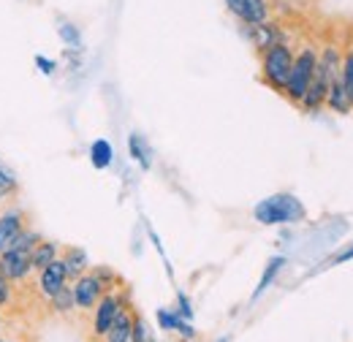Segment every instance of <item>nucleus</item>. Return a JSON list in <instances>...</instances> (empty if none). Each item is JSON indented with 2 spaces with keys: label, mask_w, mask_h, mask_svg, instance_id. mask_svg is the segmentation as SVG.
I'll list each match as a JSON object with an SVG mask.
<instances>
[{
  "label": "nucleus",
  "mask_w": 353,
  "mask_h": 342,
  "mask_svg": "<svg viewBox=\"0 0 353 342\" xmlns=\"http://www.w3.org/2000/svg\"><path fill=\"white\" fill-rule=\"evenodd\" d=\"M245 36L256 46V54H261L266 46H272V43L285 41V30H283V25L274 22V19L261 22V25H245Z\"/></svg>",
  "instance_id": "7"
},
{
  "label": "nucleus",
  "mask_w": 353,
  "mask_h": 342,
  "mask_svg": "<svg viewBox=\"0 0 353 342\" xmlns=\"http://www.w3.org/2000/svg\"><path fill=\"white\" fill-rule=\"evenodd\" d=\"M131 155L144 166V169H150V152H147V147H144V141H141L139 133H133L131 136Z\"/></svg>",
  "instance_id": "19"
},
{
  "label": "nucleus",
  "mask_w": 353,
  "mask_h": 342,
  "mask_svg": "<svg viewBox=\"0 0 353 342\" xmlns=\"http://www.w3.org/2000/svg\"><path fill=\"white\" fill-rule=\"evenodd\" d=\"M193 315V310H190V301L185 299V296H179V318H190Z\"/></svg>",
  "instance_id": "24"
},
{
  "label": "nucleus",
  "mask_w": 353,
  "mask_h": 342,
  "mask_svg": "<svg viewBox=\"0 0 353 342\" xmlns=\"http://www.w3.org/2000/svg\"><path fill=\"white\" fill-rule=\"evenodd\" d=\"M188 342H193V340H188Z\"/></svg>",
  "instance_id": "27"
},
{
  "label": "nucleus",
  "mask_w": 353,
  "mask_h": 342,
  "mask_svg": "<svg viewBox=\"0 0 353 342\" xmlns=\"http://www.w3.org/2000/svg\"><path fill=\"white\" fill-rule=\"evenodd\" d=\"M351 258H353V248H348L345 253H340V256L334 258V263H343V261H351Z\"/></svg>",
  "instance_id": "25"
},
{
  "label": "nucleus",
  "mask_w": 353,
  "mask_h": 342,
  "mask_svg": "<svg viewBox=\"0 0 353 342\" xmlns=\"http://www.w3.org/2000/svg\"><path fill=\"white\" fill-rule=\"evenodd\" d=\"M90 161H92L95 169H109V166H112V144H109L106 139L92 141V147H90Z\"/></svg>",
  "instance_id": "15"
},
{
  "label": "nucleus",
  "mask_w": 353,
  "mask_h": 342,
  "mask_svg": "<svg viewBox=\"0 0 353 342\" xmlns=\"http://www.w3.org/2000/svg\"><path fill=\"white\" fill-rule=\"evenodd\" d=\"M57 33H60V39L68 43V46H79V30H77V25L63 22V25L57 28Z\"/></svg>",
  "instance_id": "20"
},
{
  "label": "nucleus",
  "mask_w": 353,
  "mask_h": 342,
  "mask_svg": "<svg viewBox=\"0 0 353 342\" xmlns=\"http://www.w3.org/2000/svg\"><path fill=\"white\" fill-rule=\"evenodd\" d=\"M25 228H28V214L22 212V210L0 212V253H6Z\"/></svg>",
  "instance_id": "8"
},
{
  "label": "nucleus",
  "mask_w": 353,
  "mask_h": 342,
  "mask_svg": "<svg viewBox=\"0 0 353 342\" xmlns=\"http://www.w3.org/2000/svg\"><path fill=\"white\" fill-rule=\"evenodd\" d=\"M253 214L264 225H283V223H299V220H305L307 210H305V204L296 196H291V193H274V196H269L264 201H259Z\"/></svg>",
  "instance_id": "4"
},
{
  "label": "nucleus",
  "mask_w": 353,
  "mask_h": 342,
  "mask_svg": "<svg viewBox=\"0 0 353 342\" xmlns=\"http://www.w3.org/2000/svg\"><path fill=\"white\" fill-rule=\"evenodd\" d=\"M8 299H11V283L0 274V307H3V304H8Z\"/></svg>",
  "instance_id": "23"
},
{
  "label": "nucleus",
  "mask_w": 353,
  "mask_h": 342,
  "mask_svg": "<svg viewBox=\"0 0 353 342\" xmlns=\"http://www.w3.org/2000/svg\"><path fill=\"white\" fill-rule=\"evenodd\" d=\"M340 82L345 87V95L351 101V109H353V39L345 41L343 46V60H340Z\"/></svg>",
  "instance_id": "14"
},
{
  "label": "nucleus",
  "mask_w": 353,
  "mask_h": 342,
  "mask_svg": "<svg viewBox=\"0 0 353 342\" xmlns=\"http://www.w3.org/2000/svg\"><path fill=\"white\" fill-rule=\"evenodd\" d=\"M39 239H41L39 234H33L30 228H25V231L17 237V242H14L6 253H0V274H3L8 283H25V280L30 277V272H33L30 253H33V248H36Z\"/></svg>",
  "instance_id": "2"
},
{
  "label": "nucleus",
  "mask_w": 353,
  "mask_h": 342,
  "mask_svg": "<svg viewBox=\"0 0 353 342\" xmlns=\"http://www.w3.org/2000/svg\"><path fill=\"white\" fill-rule=\"evenodd\" d=\"M326 106L334 112V114H351V101L345 95V87L340 82V74L329 82V92H326Z\"/></svg>",
  "instance_id": "11"
},
{
  "label": "nucleus",
  "mask_w": 353,
  "mask_h": 342,
  "mask_svg": "<svg viewBox=\"0 0 353 342\" xmlns=\"http://www.w3.org/2000/svg\"><path fill=\"white\" fill-rule=\"evenodd\" d=\"M228 14L242 25H261L274 19V0H223Z\"/></svg>",
  "instance_id": "6"
},
{
  "label": "nucleus",
  "mask_w": 353,
  "mask_h": 342,
  "mask_svg": "<svg viewBox=\"0 0 353 342\" xmlns=\"http://www.w3.org/2000/svg\"><path fill=\"white\" fill-rule=\"evenodd\" d=\"M17 190H19V185H17V177H14V171L6 169V166L0 163V201L11 199Z\"/></svg>",
  "instance_id": "17"
},
{
  "label": "nucleus",
  "mask_w": 353,
  "mask_h": 342,
  "mask_svg": "<svg viewBox=\"0 0 353 342\" xmlns=\"http://www.w3.org/2000/svg\"><path fill=\"white\" fill-rule=\"evenodd\" d=\"M283 263H285V258H283V256L272 258V261L266 263L264 274H261V280H259V285H256V291H253V299H259V296L264 294L266 288H269V285L274 283V277H277V272L283 269Z\"/></svg>",
  "instance_id": "16"
},
{
  "label": "nucleus",
  "mask_w": 353,
  "mask_h": 342,
  "mask_svg": "<svg viewBox=\"0 0 353 342\" xmlns=\"http://www.w3.org/2000/svg\"><path fill=\"white\" fill-rule=\"evenodd\" d=\"M125 304H128V288H125L123 280H120V283H114V285L98 299V304L92 307V323H90V332H92L95 340H103V337H106V332L112 329L117 312H120Z\"/></svg>",
  "instance_id": "5"
},
{
  "label": "nucleus",
  "mask_w": 353,
  "mask_h": 342,
  "mask_svg": "<svg viewBox=\"0 0 353 342\" xmlns=\"http://www.w3.org/2000/svg\"><path fill=\"white\" fill-rule=\"evenodd\" d=\"M259 60H261V82L269 90L283 95L288 74H291V63H294V46H291V41L285 39V41L266 46L264 52L259 54Z\"/></svg>",
  "instance_id": "3"
},
{
  "label": "nucleus",
  "mask_w": 353,
  "mask_h": 342,
  "mask_svg": "<svg viewBox=\"0 0 353 342\" xmlns=\"http://www.w3.org/2000/svg\"><path fill=\"white\" fill-rule=\"evenodd\" d=\"M65 285H68V274H65V266H63L60 258H54L49 266H44L39 272V291L44 294L46 299H52L54 294H60Z\"/></svg>",
  "instance_id": "9"
},
{
  "label": "nucleus",
  "mask_w": 353,
  "mask_h": 342,
  "mask_svg": "<svg viewBox=\"0 0 353 342\" xmlns=\"http://www.w3.org/2000/svg\"><path fill=\"white\" fill-rule=\"evenodd\" d=\"M133 321H136V310L131 307V301L117 312L112 329L106 332L103 342H133Z\"/></svg>",
  "instance_id": "10"
},
{
  "label": "nucleus",
  "mask_w": 353,
  "mask_h": 342,
  "mask_svg": "<svg viewBox=\"0 0 353 342\" xmlns=\"http://www.w3.org/2000/svg\"><path fill=\"white\" fill-rule=\"evenodd\" d=\"M0 342H8V340H0Z\"/></svg>",
  "instance_id": "26"
},
{
  "label": "nucleus",
  "mask_w": 353,
  "mask_h": 342,
  "mask_svg": "<svg viewBox=\"0 0 353 342\" xmlns=\"http://www.w3.org/2000/svg\"><path fill=\"white\" fill-rule=\"evenodd\" d=\"M158 321H161V326H163L166 332H176L179 323H182V318H179L176 312H169V310H158Z\"/></svg>",
  "instance_id": "21"
},
{
  "label": "nucleus",
  "mask_w": 353,
  "mask_h": 342,
  "mask_svg": "<svg viewBox=\"0 0 353 342\" xmlns=\"http://www.w3.org/2000/svg\"><path fill=\"white\" fill-rule=\"evenodd\" d=\"M49 304L57 310V312H71L77 304H74V294H71V285H65L60 294H54L52 299H49Z\"/></svg>",
  "instance_id": "18"
},
{
  "label": "nucleus",
  "mask_w": 353,
  "mask_h": 342,
  "mask_svg": "<svg viewBox=\"0 0 353 342\" xmlns=\"http://www.w3.org/2000/svg\"><path fill=\"white\" fill-rule=\"evenodd\" d=\"M54 258H60V245L57 242H49V239H39L33 253H30V263H33V272H41L44 266H49Z\"/></svg>",
  "instance_id": "13"
},
{
  "label": "nucleus",
  "mask_w": 353,
  "mask_h": 342,
  "mask_svg": "<svg viewBox=\"0 0 353 342\" xmlns=\"http://www.w3.org/2000/svg\"><path fill=\"white\" fill-rule=\"evenodd\" d=\"M36 66L44 71L46 77H52V74H54V68H57V63H52V60L44 57V54H36Z\"/></svg>",
  "instance_id": "22"
},
{
  "label": "nucleus",
  "mask_w": 353,
  "mask_h": 342,
  "mask_svg": "<svg viewBox=\"0 0 353 342\" xmlns=\"http://www.w3.org/2000/svg\"><path fill=\"white\" fill-rule=\"evenodd\" d=\"M315 63H318V43L315 41H302L299 49H294V63H291V74H288V82L283 90V98L291 103V106H302V98L307 92L310 79H312V71H315Z\"/></svg>",
  "instance_id": "1"
},
{
  "label": "nucleus",
  "mask_w": 353,
  "mask_h": 342,
  "mask_svg": "<svg viewBox=\"0 0 353 342\" xmlns=\"http://www.w3.org/2000/svg\"><path fill=\"white\" fill-rule=\"evenodd\" d=\"M63 266H65V274H68V280H77L79 274H85L90 269L88 263V256H85V250H79V248H65L63 250Z\"/></svg>",
  "instance_id": "12"
}]
</instances>
